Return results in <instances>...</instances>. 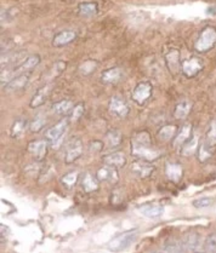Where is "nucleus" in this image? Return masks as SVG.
I'll return each mask as SVG.
<instances>
[{"label": "nucleus", "instance_id": "nucleus-1", "mask_svg": "<svg viewBox=\"0 0 216 253\" xmlns=\"http://www.w3.org/2000/svg\"><path fill=\"white\" fill-rule=\"evenodd\" d=\"M138 235L139 233L136 229L124 231V233L119 234V235L110 240L109 244H108V249L113 252H122L124 250L129 249L136 241Z\"/></svg>", "mask_w": 216, "mask_h": 253}, {"label": "nucleus", "instance_id": "nucleus-2", "mask_svg": "<svg viewBox=\"0 0 216 253\" xmlns=\"http://www.w3.org/2000/svg\"><path fill=\"white\" fill-rule=\"evenodd\" d=\"M216 44V30L212 26H208L204 30H202L199 34L198 39H197L196 44H194V49L199 54H205V52L210 51Z\"/></svg>", "mask_w": 216, "mask_h": 253}, {"label": "nucleus", "instance_id": "nucleus-3", "mask_svg": "<svg viewBox=\"0 0 216 253\" xmlns=\"http://www.w3.org/2000/svg\"><path fill=\"white\" fill-rule=\"evenodd\" d=\"M68 121H70V119L63 118V119L60 120L57 124H55L52 127H50L49 130L46 131L45 138L47 142H51L52 149L60 148V144L62 143V139L63 137H65L66 131H67Z\"/></svg>", "mask_w": 216, "mask_h": 253}, {"label": "nucleus", "instance_id": "nucleus-4", "mask_svg": "<svg viewBox=\"0 0 216 253\" xmlns=\"http://www.w3.org/2000/svg\"><path fill=\"white\" fill-rule=\"evenodd\" d=\"M131 154L139 159L149 162L154 161L160 157V153L152 148V144H141L134 141L131 142Z\"/></svg>", "mask_w": 216, "mask_h": 253}, {"label": "nucleus", "instance_id": "nucleus-5", "mask_svg": "<svg viewBox=\"0 0 216 253\" xmlns=\"http://www.w3.org/2000/svg\"><path fill=\"white\" fill-rule=\"evenodd\" d=\"M152 95V85L148 81H142L136 85V88L133 91V99L138 104H144V102L148 101Z\"/></svg>", "mask_w": 216, "mask_h": 253}, {"label": "nucleus", "instance_id": "nucleus-6", "mask_svg": "<svg viewBox=\"0 0 216 253\" xmlns=\"http://www.w3.org/2000/svg\"><path fill=\"white\" fill-rule=\"evenodd\" d=\"M81 154H83V142H81L79 138L72 139V142L67 146L65 162L67 165L73 164L75 160H78L79 158L81 157Z\"/></svg>", "mask_w": 216, "mask_h": 253}, {"label": "nucleus", "instance_id": "nucleus-7", "mask_svg": "<svg viewBox=\"0 0 216 253\" xmlns=\"http://www.w3.org/2000/svg\"><path fill=\"white\" fill-rule=\"evenodd\" d=\"M130 170L131 172L135 176H138L139 178H148L153 175L155 168L153 165L149 164V161L140 159L131 165Z\"/></svg>", "mask_w": 216, "mask_h": 253}, {"label": "nucleus", "instance_id": "nucleus-8", "mask_svg": "<svg viewBox=\"0 0 216 253\" xmlns=\"http://www.w3.org/2000/svg\"><path fill=\"white\" fill-rule=\"evenodd\" d=\"M203 69L202 61L197 57L185 60L182 62V73L187 78H194Z\"/></svg>", "mask_w": 216, "mask_h": 253}, {"label": "nucleus", "instance_id": "nucleus-9", "mask_svg": "<svg viewBox=\"0 0 216 253\" xmlns=\"http://www.w3.org/2000/svg\"><path fill=\"white\" fill-rule=\"evenodd\" d=\"M138 211L142 216L147 218H159L162 217L164 213V206L157 202H152V204H144L138 207Z\"/></svg>", "mask_w": 216, "mask_h": 253}, {"label": "nucleus", "instance_id": "nucleus-10", "mask_svg": "<svg viewBox=\"0 0 216 253\" xmlns=\"http://www.w3.org/2000/svg\"><path fill=\"white\" fill-rule=\"evenodd\" d=\"M47 152V141H33L28 144V153L36 161H41Z\"/></svg>", "mask_w": 216, "mask_h": 253}, {"label": "nucleus", "instance_id": "nucleus-11", "mask_svg": "<svg viewBox=\"0 0 216 253\" xmlns=\"http://www.w3.org/2000/svg\"><path fill=\"white\" fill-rule=\"evenodd\" d=\"M96 178L99 182H109V183H117L119 176H118V171L115 167L112 166L105 165L104 167L99 168L96 172Z\"/></svg>", "mask_w": 216, "mask_h": 253}, {"label": "nucleus", "instance_id": "nucleus-12", "mask_svg": "<svg viewBox=\"0 0 216 253\" xmlns=\"http://www.w3.org/2000/svg\"><path fill=\"white\" fill-rule=\"evenodd\" d=\"M109 112L119 118H125L129 114V107L119 97H112L109 99Z\"/></svg>", "mask_w": 216, "mask_h": 253}, {"label": "nucleus", "instance_id": "nucleus-13", "mask_svg": "<svg viewBox=\"0 0 216 253\" xmlns=\"http://www.w3.org/2000/svg\"><path fill=\"white\" fill-rule=\"evenodd\" d=\"M165 175L173 183H180L183 176V168L179 162H167L165 165Z\"/></svg>", "mask_w": 216, "mask_h": 253}, {"label": "nucleus", "instance_id": "nucleus-14", "mask_svg": "<svg viewBox=\"0 0 216 253\" xmlns=\"http://www.w3.org/2000/svg\"><path fill=\"white\" fill-rule=\"evenodd\" d=\"M181 244H182V252H197L201 249V236L196 233L187 234Z\"/></svg>", "mask_w": 216, "mask_h": 253}, {"label": "nucleus", "instance_id": "nucleus-15", "mask_svg": "<svg viewBox=\"0 0 216 253\" xmlns=\"http://www.w3.org/2000/svg\"><path fill=\"white\" fill-rule=\"evenodd\" d=\"M75 38H77V33L74 31H62L54 36V39H52V46H66V45L72 43Z\"/></svg>", "mask_w": 216, "mask_h": 253}, {"label": "nucleus", "instance_id": "nucleus-16", "mask_svg": "<svg viewBox=\"0 0 216 253\" xmlns=\"http://www.w3.org/2000/svg\"><path fill=\"white\" fill-rule=\"evenodd\" d=\"M30 81V75L28 74H20V75H16L14 79L9 81L6 85H4L5 91H18V90L26 88V85L28 84Z\"/></svg>", "mask_w": 216, "mask_h": 253}, {"label": "nucleus", "instance_id": "nucleus-17", "mask_svg": "<svg viewBox=\"0 0 216 253\" xmlns=\"http://www.w3.org/2000/svg\"><path fill=\"white\" fill-rule=\"evenodd\" d=\"M102 161L105 165L119 168L125 166L126 158L124 157L123 153H110V154H106L105 157H102Z\"/></svg>", "mask_w": 216, "mask_h": 253}, {"label": "nucleus", "instance_id": "nucleus-18", "mask_svg": "<svg viewBox=\"0 0 216 253\" xmlns=\"http://www.w3.org/2000/svg\"><path fill=\"white\" fill-rule=\"evenodd\" d=\"M192 137V125L191 124H185L181 127L180 132L175 136L174 138V146L175 147H182L186 142H188Z\"/></svg>", "mask_w": 216, "mask_h": 253}, {"label": "nucleus", "instance_id": "nucleus-19", "mask_svg": "<svg viewBox=\"0 0 216 253\" xmlns=\"http://www.w3.org/2000/svg\"><path fill=\"white\" fill-rule=\"evenodd\" d=\"M50 85H45L43 86V88H40L38 90V91L36 92V95L33 96V98H32L31 101V108H38L40 107V105H43L44 103L46 102L47 99V96H49L50 94Z\"/></svg>", "mask_w": 216, "mask_h": 253}, {"label": "nucleus", "instance_id": "nucleus-20", "mask_svg": "<svg viewBox=\"0 0 216 253\" xmlns=\"http://www.w3.org/2000/svg\"><path fill=\"white\" fill-rule=\"evenodd\" d=\"M120 78H122V70L118 67L109 68L101 74V80L105 84H115L120 80Z\"/></svg>", "mask_w": 216, "mask_h": 253}, {"label": "nucleus", "instance_id": "nucleus-21", "mask_svg": "<svg viewBox=\"0 0 216 253\" xmlns=\"http://www.w3.org/2000/svg\"><path fill=\"white\" fill-rule=\"evenodd\" d=\"M81 188L85 193H93L99 189V179L95 178L90 173H85L81 179Z\"/></svg>", "mask_w": 216, "mask_h": 253}, {"label": "nucleus", "instance_id": "nucleus-22", "mask_svg": "<svg viewBox=\"0 0 216 253\" xmlns=\"http://www.w3.org/2000/svg\"><path fill=\"white\" fill-rule=\"evenodd\" d=\"M192 110V103L188 101H182L180 102L178 105L175 107V109H174V117L176 118V119H186L187 115L191 113Z\"/></svg>", "mask_w": 216, "mask_h": 253}, {"label": "nucleus", "instance_id": "nucleus-23", "mask_svg": "<svg viewBox=\"0 0 216 253\" xmlns=\"http://www.w3.org/2000/svg\"><path fill=\"white\" fill-rule=\"evenodd\" d=\"M198 137H197L196 134H193V136L191 137V139L181 147V154H182L183 157H191V155H193L194 153L198 150Z\"/></svg>", "mask_w": 216, "mask_h": 253}, {"label": "nucleus", "instance_id": "nucleus-24", "mask_svg": "<svg viewBox=\"0 0 216 253\" xmlns=\"http://www.w3.org/2000/svg\"><path fill=\"white\" fill-rule=\"evenodd\" d=\"M73 102L70 99H62V101L56 102L52 104V112H55L59 115H67L71 110L73 109Z\"/></svg>", "mask_w": 216, "mask_h": 253}, {"label": "nucleus", "instance_id": "nucleus-25", "mask_svg": "<svg viewBox=\"0 0 216 253\" xmlns=\"http://www.w3.org/2000/svg\"><path fill=\"white\" fill-rule=\"evenodd\" d=\"M176 131H178V127L175 125H165L158 131V139L162 142H168L170 139L175 138Z\"/></svg>", "mask_w": 216, "mask_h": 253}, {"label": "nucleus", "instance_id": "nucleus-26", "mask_svg": "<svg viewBox=\"0 0 216 253\" xmlns=\"http://www.w3.org/2000/svg\"><path fill=\"white\" fill-rule=\"evenodd\" d=\"M26 127H27V120L22 119V118H18L14 121L11 128H10V136L14 137V138H18L20 136H22V133L25 132Z\"/></svg>", "mask_w": 216, "mask_h": 253}, {"label": "nucleus", "instance_id": "nucleus-27", "mask_svg": "<svg viewBox=\"0 0 216 253\" xmlns=\"http://www.w3.org/2000/svg\"><path fill=\"white\" fill-rule=\"evenodd\" d=\"M79 14L85 17H90L97 14V4L96 2H81L78 6Z\"/></svg>", "mask_w": 216, "mask_h": 253}, {"label": "nucleus", "instance_id": "nucleus-28", "mask_svg": "<svg viewBox=\"0 0 216 253\" xmlns=\"http://www.w3.org/2000/svg\"><path fill=\"white\" fill-rule=\"evenodd\" d=\"M106 138L110 148H117V147H119L120 143H122L123 134L118 130H109L106 134Z\"/></svg>", "mask_w": 216, "mask_h": 253}, {"label": "nucleus", "instance_id": "nucleus-29", "mask_svg": "<svg viewBox=\"0 0 216 253\" xmlns=\"http://www.w3.org/2000/svg\"><path fill=\"white\" fill-rule=\"evenodd\" d=\"M46 117L44 114H38L36 118H34V120L30 124V130L32 132L38 133L39 131H41L44 128V126L46 125Z\"/></svg>", "mask_w": 216, "mask_h": 253}, {"label": "nucleus", "instance_id": "nucleus-30", "mask_svg": "<svg viewBox=\"0 0 216 253\" xmlns=\"http://www.w3.org/2000/svg\"><path fill=\"white\" fill-rule=\"evenodd\" d=\"M97 67V62L94 60H88L85 62H83L79 67V73H80L83 76H89L93 74Z\"/></svg>", "mask_w": 216, "mask_h": 253}, {"label": "nucleus", "instance_id": "nucleus-31", "mask_svg": "<svg viewBox=\"0 0 216 253\" xmlns=\"http://www.w3.org/2000/svg\"><path fill=\"white\" fill-rule=\"evenodd\" d=\"M214 149L215 148H212V147H209L208 144L203 143L201 147H199L198 150H199V161L201 162H205L207 160H209L210 158L213 157V154H214Z\"/></svg>", "mask_w": 216, "mask_h": 253}, {"label": "nucleus", "instance_id": "nucleus-32", "mask_svg": "<svg viewBox=\"0 0 216 253\" xmlns=\"http://www.w3.org/2000/svg\"><path fill=\"white\" fill-rule=\"evenodd\" d=\"M205 144H208L212 148H215L216 147V121L212 124L209 131L207 132V136H205Z\"/></svg>", "mask_w": 216, "mask_h": 253}, {"label": "nucleus", "instance_id": "nucleus-33", "mask_svg": "<svg viewBox=\"0 0 216 253\" xmlns=\"http://www.w3.org/2000/svg\"><path fill=\"white\" fill-rule=\"evenodd\" d=\"M79 178V175L77 172H70L67 175H65L61 179L63 186L67 187V188H73V187L77 184Z\"/></svg>", "mask_w": 216, "mask_h": 253}, {"label": "nucleus", "instance_id": "nucleus-34", "mask_svg": "<svg viewBox=\"0 0 216 253\" xmlns=\"http://www.w3.org/2000/svg\"><path fill=\"white\" fill-rule=\"evenodd\" d=\"M66 67H67V62L66 61H59V62H56L52 65L51 70H50L49 78H56L57 75L61 74L63 70L66 69Z\"/></svg>", "mask_w": 216, "mask_h": 253}, {"label": "nucleus", "instance_id": "nucleus-35", "mask_svg": "<svg viewBox=\"0 0 216 253\" xmlns=\"http://www.w3.org/2000/svg\"><path fill=\"white\" fill-rule=\"evenodd\" d=\"M167 63L169 69H175L179 67V51L171 50L169 54L167 55Z\"/></svg>", "mask_w": 216, "mask_h": 253}, {"label": "nucleus", "instance_id": "nucleus-36", "mask_svg": "<svg viewBox=\"0 0 216 253\" xmlns=\"http://www.w3.org/2000/svg\"><path fill=\"white\" fill-rule=\"evenodd\" d=\"M205 252H216V234H212L205 240L204 242Z\"/></svg>", "mask_w": 216, "mask_h": 253}, {"label": "nucleus", "instance_id": "nucleus-37", "mask_svg": "<svg viewBox=\"0 0 216 253\" xmlns=\"http://www.w3.org/2000/svg\"><path fill=\"white\" fill-rule=\"evenodd\" d=\"M83 114H84V104L79 103L72 109V113H71L70 115V120L73 121V123H74V121H78L81 117H83Z\"/></svg>", "mask_w": 216, "mask_h": 253}, {"label": "nucleus", "instance_id": "nucleus-38", "mask_svg": "<svg viewBox=\"0 0 216 253\" xmlns=\"http://www.w3.org/2000/svg\"><path fill=\"white\" fill-rule=\"evenodd\" d=\"M162 250L165 252H180L182 251V244L176 241H169L163 246Z\"/></svg>", "mask_w": 216, "mask_h": 253}, {"label": "nucleus", "instance_id": "nucleus-39", "mask_svg": "<svg viewBox=\"0 0 216 253\" xmlns=\"http://www.w3.org/2000/svg\"><path fill=\"white\" fill-rule=\"evenodd\" d=\"M213 200L210 197H201V199H197L193 201V206L196 209H205V207H209L212 205Z\"/></svg>", "mask_w": 216, "mask_h": 253}, {"label": "nucleus", "instance_id": "nucleus-40", "mask_svg": "<svg viewBox=\"0 0 216 253\" xmlns=\"http://www.w3.org/2000/svg\"><path fill=\"white\" fill-rule=\"evenodd\" d=\"M102 148H104V143L100 141H93L90 143V147H89L90 152L93 153H99L100 150H102Z\"/></svg>", "mask_w": 216, "mask_h": 253}]
</instances>
